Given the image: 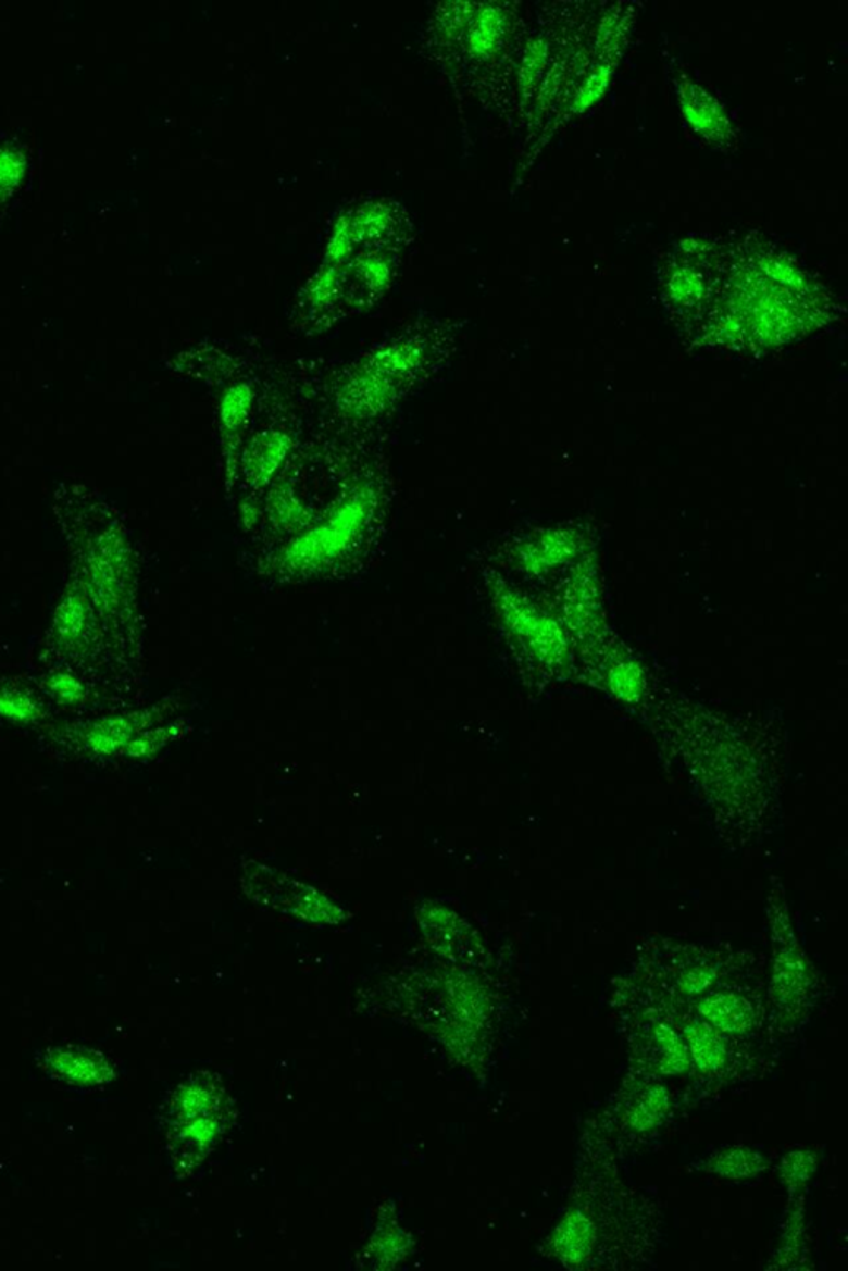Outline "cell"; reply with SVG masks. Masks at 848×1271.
Instances as JSON below:
<instances>
[{
	"mask_svg": "<svg viewBox=\"0 0 848 1271\" xmlns=\"http://www.w3.org/2000/svg\"><path fill=\"white\" fill-rule=\"evenodd\" d=\"M814 1169L815 1161L812 1159V1156L807 1154V1150H803V1152H800L799 1150V1152H790L789 1156L786 1157V1161H784V1166L781 1171H784V1181H786L787 1184L799 1188L800 1185L806 1184V1182L809 1181L810 1174H812Z\"/></svg>",
	"mask_w": 848,
	"mask_h": 1271,
	"instance_id": "cell-11",
	"label": "cell"
},
{
	"mask_svg": "<svg viewBox=\"0 0 848 1271\" xmlns=\"http://www.w3.org/2000/svg\"><path fill=\"white\" fill-rule=\"evenodd\" d=\"M612 1106V1133L638 1137L663 1126L671 1111V1096L658 1077L629 1076Z\"/></svg>",
	"mask_w": 848,
	"mask_h": 1271,
	"instance_id": "cell-5",
	"label": "cell"
},
{
	"mask_svg": "<svg viewBox=\"0 0 848 1271\" xmlns=\"http://www.w3.org/2000/svg\"><path fill=\"white\" fill-rule=\"evenodd\" d=\"M623 992L620 1008L628 1038L632 1076L661 1077L691 1073L688 1045L664 1005L645 988Z\"/></svg>",
	"mask_w": 848,
	"mask_h": 1271,
	"instance_id": "cell-1",
	"label": "cell"
},
{
	"mask_svg": "<svg viewBox=\"0 0 848 1271\" xmlns=\"http://www.w3.org/2000/svg\"><path fill=\"white\" fill-rule=\"evenodd\" d=\"M375 494L359 487L348 494L322 522L294 538L280 554L282 569L315 570L344 557L362 537L372 520Z\"/></svg>",
	"mask_w": 848,
	"mask_h": 1271,
	"instance_id": "cell-2",
	"label": "cell"
},
{
	"mask_svg": "<svg viewBox=\"0 0 848 1271\" xmlns=\"http://www.w3.org/2000/svg\"><path fill=\"white\" fill-rule=\"evenodd\" d=\"M765 1157L759 1150L746 1146L724 1147L711 1154L704 1161V1169L711 1174L727 1179H748L764 1171Z\"/></svg>",
	"mask_w": 848,
	"mask_h": 1271,
	"instance_id": "cell-9",
	"label": "cell"
},
{
	"mask_svg": "<svg viewBox=\"0 0 848 1271\" xmlns=\"http://www.w3.org/2000/svg\"><path fill=\"white\" fill-rule=\"evenodd\" d=\"M292 449V440L280 431H269L252 440L244 458L247 478L255 485H264L280 469Z\"/></svg>",
	"mask_w": 848,
	"mask_h": 1271,
	"instance_id": "cell-8",
	"label": "cell"
},
{
	"mask_svg": "<svg viewBox=\"0 0 848 1271\" xmlns=\"http://www.w3.org/2000/svg\"><path fill=\"white\" fill-rule=\"evenodd\" d=\"M612 687L613 690L620 693V696L629 699L632 696H638L641 690L640 674L636 671L635 665L626 664L619 665L612 672Z\"/></svg>",
	"mask_w": 848,
	"mask_h": 1271,
	"instance_id": "cell-12",
	"label": "cell"
},
{
	"mask_svg": "<svg viewBox=\"0 0 848 1271\" xmlns=\"http://www.w3.org/2000/svg\"><path fill=\"white\" fill-rule=\"evenodd\" d=\"M37 1063L47 1076L75 1088H97L115 1077L112 1060L88 1046H50L39 1055Z\"/></svg>",
	"mask_w": 848,
	"mask_h": 1271,
	"instance_id": "cell-6",
	"label": "cell"
},
{
	"mask_svg": "<svg viewBox=\"0 0 848 1271\" xmlns=\"http://www.w3.org/2000/svg\"><path fill=\"white\" fill-rule=\"evenodd\" d=\"M501 603L509 624L519 634H522V638L528 639V643L543 655V658H560L565 646H563L562 633L552 621L547 620L534 608L522 603L519 598L509 595V593L501 595Z\"/></svg>",
	"mask_w": 848,
	"mask_h": 1271,
	"instance_id": "cell-7",
	"label": "cell"
},
{
	"mask_svg": "<svg viewBox=\"0 0 848 1271\" xmlns=\"http://www.w3.org/2000/svg\"><path fill=\"white\" fill-rule=\"evenodd\" d=\"M651 995L664 1005L671 1019L675 1020L676 1025L682 1030L686 1045H688L693 1071L701 1074L706 1080L713 1081L729 1080V1076L743 1073V1061L748 1063L751 1060L748 1055V1042H740V1039H734L718 1032L698 1013L693 1012L688 1005L676 1004V1001L657 997L654 994Z\"/></svg>",
	"mask_w": 848,
	"mask_h": 1271,
	"instance_id": "cell-3",
	"label": "cell"
},
{
	"mask_svg": "<svg viewBox=\"0 0 848 1271\" xmlns=\"http://www.w3.org/2000/svg\"><path fill=\"white\" fill-rule=\"evenodd\" d=\"M658 997V995H657ZM688 1005L718 1032L740 1042H752L769 1022L768 1001L759 988L740 982L708 992Z\"/></svg>",
	"mask_w": 848,
	"mask_h": 1271,
	"instance_id": "cell-4",
	"label": "cell"
},
{
	"mask_svg": "<svg viewBox=\"0 0 848 1271\" xmlns=\"http://www.w3.org/2000/svg\"><path fill=\"white\" fill-rule=\"evenodd\" d=\"M252 402L254 395L249 386L239 385L230 388L221 399L220 423L223 431L230 436L239 433L251 416Z\"/></svg>",
	"mask_w": 848,
	"mask_h": 1271,
	"instance_id": "cell-10",
	"label": "cell"
},
{
	"mask_svg": "<svg viewBox=\"0 0 848 1271\" xmlns=\"http://www.w3.org/2000/svg\"><path fill=\"white\" fill-rule=\"evenodd\" d=\"M25 161L21 154L12 151L0 153V191L14 188L24 174Z\"/></svg>",
	"mask_w": 848,
	"mask_h": 1271,
	"instance_id": "cell-13",
	"label": "cell"
},
{
	"mask_svg": "<svg viewBox=\"0 0 848 1271\" xmlns=\"http://www.w3.org/2000/svg\"><path fill=\"white\" fill-rule=\"evenodd\" d=\"M275 516H277L282 523H286V525H294V523H296V525L299 523L300 525V519L305 520V516H303L302 507L299 506V502H297L292 496H287V494H282V496L278 497L277 515Z\"/></svg>",
	"mask_w": 848,
	"mask_h": 1271,
	"instance_id": "cell-14",
	"label": "cell"
}]
</instances>
